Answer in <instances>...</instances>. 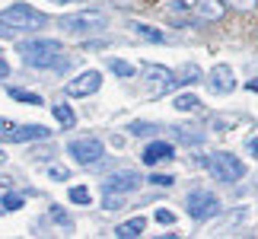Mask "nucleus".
<instances>
[{
	"mask_svg": "<svg viewBox=\"0 0 258 239\" xmlns=\"http://www.w3.org/2000/svg\"><path fill=\"white\" fill-rule=\"evenodd\" d=\"M0 207H7V211H19V207H23V198H19V195H7L4 201H0Z\"/></svg>",
	"mask_w": 258,
	"mask_h": 239,
	"instance_id": "obj_25",
	"label": "nucleus"
},
{
	"mask_svg": "<svg viewBox=\"0 0 258 239\" xmlns=\"http://www.w3.org/2000/svg\"><path fill=\"white\" fill-rule=\"evenodd\" d=\"M51 4H74V0H51Z\"/></svg>",
	"mask_w": 258,
	"mask_h": 239,
	"instance_id": "obj_33",
	"label": "nucleus"
},
{
	"mask_svg": "<svg viewBox=\"0 0 258 239\" xmlns=\"http://www.w3.org/2000/svg\"><path fill=\"white\" fill-rule=\"evenodd\" d=\"M198 80H201V67H198V64H185L182 74L175 77V83L178 86H191V83H198Z\"/></svg>",
	"mask_w": 258,
	"mask_h": 239,
	"instance_id": "obj_16",
	"label": "nucleus"
},
{
	"mask_svg": "<svg viewBox=\"0 0 258 239\" xmlns=\"http://www.w3.org/2000/svg\"><path fill=\"white\" fill-rule=\"evenodd\" d=\"M61 29L80 35V32H96V29H105V16L96 13V10H86V13H74L61 19Z\"/></svg>",
	"mask_w": 258,
	"mask_h": 239,
	"instance_id": "obj_6",
	"label": "nucleus"
},
{
	"mask_svg": "<svg viewBox=\"0 0 258 239\" xmlns=\"http://www.w3.org/2000/svg\"><path fill=\"white\" fill-rule=\"evenodd\" d=\"M144 178L134 172V169H118L112 172L102 182V192H115V195H127V192H137V185H141Z\"/></svg>",
	"mask_w": 258,
	"mask_h": 239,
	"instance_id": "obj_9",
	"label": "nucleus"
},
{
	"mask_svg": "<svg viewBox=\"0 0 258 239\" xmlns=\"http://www.w3.org/2000/svg\"><path fill=\"white\" fill-rule=\"evenodd\" d=\"M89 188H83V185H77V188H71V201L74 204H89Z\"/></svg>",
	"mask_w": 258,
	"mask_h": 239,
	"instance_id": "obj_21",
	"label": "nucleus"
},
{
	"mask_svg": "<svg viewBox=\"0 0 258 239\" xmlns=\"http://www.w3.org/2000/svg\"><path fill=\"white\" fill-rule=\"evenodd\" d=\"M175 150H172V144H166V141H153V144H147L144 147V153L141 159L147 166H156V163H166V159H172Z\"/></svg>",
	"mask_w": 258,
	"mask_h": 239,
	"instance_id": "obj_12",
	"label": "nucleus"
},
{
	"mask_svg": "<svg viewBox=\"0 0 258 239\" xmlns=\"http://www.w3.org/2000/svg\"><path fill=\"white\" fill-rule=\"evenodd\" d=\"M245 147H249L252 156H258V137H249V141H245Z\"/></svg>",
	"mask_w": 258,
	"mask_h": 239,
	"instance_id": "obj_31",
	"label": "nucleus"
},
{
	"mask_svg": "<svg viewBox=\"0 0 258 239\" xmlns=\"http://www.w3.org/2000/svg\"><path fill=\"white\" fill-rule=\"evenodd\" d=\"M172 131H175L178 141H185V144H201V134H191L188 128H172Z\"/></svg>",
	"mask_w": 258,
	"mask_h": 239,
	"instance_id": "obj_23",
	"label": "nucleus"
},
{
	"mask_svg": "<svg viewBox=\"0 0 258 239\" xmlns=\"http://www.w3.org/2000/svg\"><path fill=\"white\" fill-rule=\"evenodd\" d=\"M71 156L83 166H96L99 159L105 156V147H102V141H96V137H80V141L71 144Z\"/></svg>",
	"mask_w": 258,
	"mask_h": 239,
	"instance_id": "obj_7",
	"label": "nucleus"
},
{
	"mask_svg": "<svg viewBox=\"0 0 258 239\" xmlns=\"http://www.w3.org/2000/svg\"><path fill=\"white\" fill-rule=\"evenodd\" d=\"M160 128L156 125H147V122H134L131 125V134H137V137H147V134H156Z\"/></svg>",
	"mask_w": 258,
	"mask_h": 239,
	"instance_id": "obj_22",
	"label": "nucleus"
},
{
	"mask_svg": "<svg viewBox=\"0 0 258 239\" xmlns=\"http://www.w3.org/2000/svg\"><path fill=\"white\" fill-rule=\"evenodd\" d=\"M45 137H48L45 125H4L7 144H29V141H45Z\"/></svg>",
	"mask_w": 258,
	"mask_h": 239,
	"instance_id": "obj_8",
	"label": "nucleus"
},
{
	"mask_svg": "<svg viewBox=\"0 0 258 239\" xmlns=\"http://www.w3.org/2000/svg\"><path fill=\"white\" fill-rule=\"evenodd\" d=\"M249 89H255V93H258V80H252V83H249Z\"/></svg>",
	"mask_w": 258,
	"mask_h": 239,
	"instance_id": "obj_32",
	"label": "nucleus"
},
{
	"mask_svg": "<svg viewBox=\"0 0 258 239\" xmlns=\"http://www.w3.org/2000/svg\"><path fill=\"white\" fill-rule=\"evenodd\" d=\"M198 13L204 19H220L223 16V4L220 0H198Z\"/></svg>",
	"mask_w": 258,
	"mask_h": 239,
	"instance_id": "obj_15",
	"label": "nucleus"
},
{
	"mask_svg": "<svg viewBox=\"0 0 258 239\" xmlns=\"http://www.w3.org/2000/svg\"><path fill=\"white\" fill-rule=\"evenodd\" d=\"M10 96H13V99H19V102H29V105H42V96H38V93H26V89H13Z\"/></svg>",
	"mask_w": 258,
	"mask_h": 239,
	"instance_id": "obj_20",
	"label": "nucleus"
},
{
	"mask_svg": "<svg viewBox=\"0 0 258 239\" xmlns=\"http://www.w3.org/2000/svg\"><path fill=\"white\" fill-rule=\"evenodd\" d=\"M172 105L178 108V112H195V108L201 105V102H198V96H191V93H185V96H178V99H175Z\"/></svg>",
	"mask_w": 258,
	"mask_h": 239,
	"instance_id": "obj_19",
	"label": "nucleus"
},
{
	"mask_svg": "<svg viewBox=\"0 0 258 239\" xmlns=\"http://www.w3.org/2000/svg\"><path fill=\"white\" fill-rule=\"evenodd\" d=\"M0 23L10 26L13 32H23V29H42L45 26V13L32 10L29 4H13L10 10L0 13Z\"/></svg>",
	"mask_w": 258,
	"mask_h": 239,
	"instance_id": "obj_2",
	"label": "nucleus"
},
{
	"mask_svg": "<svg viewBox=\"0 0 258 239\" xmlns=\"http://www.w3.org/2000/svg\"><path fill=\"white\" fill-rule=\"evenodd\" d=\"M131 32L137 38H144V42H153V45L166 42V32H160V29H153V26H147V23H131Z\"/></svg>",
	"mask_w": 258,
	"mask_h": 239,
	"instance_id": "obj_13",
	"label": "nucleus"
},
{
	"mask_svg": "<svg viewBox=\"0 0 258 239\" xmlns=\"http://www.w3.org/2000/svg\"><path fill=\"white\" fill-rule=\"evenodd\" d=\"M19 54H23L26 67H54L64 51L61 42H54V38H29L19 45Z\"/></svg>",
	"mask_w": 258,
	"mask_h": 239,
	"instance_id": "obj_1",
	"label": "nucleus"
},
{
	"mask_svg": "<svg viewBox=\"0 0 258 239\" xmlns=\"http://www.w3.org/2000/svg\"><path fill=\"white\" fill-rule=\"evenodd\" d=\"M185 207H188V214H191L195 220H207V217L220 214V201H217V195L201 192V188H198V192H188Z\"/></svg>",
	"mask_w": 258,
	"mask_h": 239,
	"instance_id": "obj_5",
	"label": "nucleus"
},
{
	"mask_svg": "<svg viewBox=\"0 0 258 239\" xmlns=\"http://www.w3.org/2000/svg\"><path fill=\"white\" fill-rule=\"evenodd\" d=\"M207 86H211V93L226 96V93H233V89H236V77H233V71L226 64H217L214 71H211V77H207Z\"/></svg>",
	"mask_w": 258,
	"mask_h": 239,
	"instance_id": "obj_11",
	"label": "nucleus"
},
{
	"mask_svg": "<svg viewBox=\"0 0 258 239\" xmlns=\"http://www.w3.org/2000/svg\"><path fill=\"white\" fill-rule=\"evenodd\" d=\"M48 175H51V178H71V169H64V166H51V169H48Z\"/></svg>",
	"mask_w": 258,
	"mask_h": 239,
	"instance_id": "obj_29",
	"label": "nucleus"
},
{
	"mask_svg": "<svg viewBox=\"0 0 258 239\" xmlns=\"http://www.w3.org/2000/svg\"><path fill=\"white\" fill-rule=\"evenodd\" d=\"M99 86H102V74L99 71H83L80 77H74L71 83L64 86V93L74 96V99H83V96H93Z\"/></svg>",
	"mask_w": 258,
	"mask_h": 239,
	"instance_id": "obj_10",
	"label": "nucleus"
},
{
	"mask_svg": "<svg viewBox=\"0 0 258 239\" xmlns=\"http://www.w3.org/2000/svg\"><path fill=\"white\" fill-rule=\"evenodd\" d=\"M4 77H10V64H7L4 51H0V80H4Z\"/></svg>",
	"mask_w": 258,
	"mask_h": 239,
	"instance_id": "obj_30",
	"label": "nucleus"
},
{
	"mask_svg": "<svg viewBox=\"0 0 258 239\" xmlns=\"http://www.w3.org/2000/svg\"><path fill=\"white\" fill-rule=\"evenodd\" d=\"M108 67H112V74H118V77H134V74H137V67H134V64L118 61V57H112V61H108Z\"/></svg>",
	"mask_w": 258,
	"mask_h": 239,
	"instance_id": "obj_18",
	"label": "nucleus"
},
{
	"mask_svg": "<svg viewBox=\"0 0 258 239\" xmlns=\"http://www.w3.org/2000/svg\"><path fill=\"white\" fill-rule=\"evenodd\" d=\"M147 182H150V185H160V188H169V185L175 182V178H172V175H163V172H156V175H150V178H147Z\"/></svg>",
	"mask_w": 258,
	"mask_h": 239,
	"instance_id": "obj_26",
	"label": "nucleus"
},
{
	"mask_svg": "<svg viewBox=\"0 0 258 239\" xmlns=\"http://www.w3.org/2000/svg\"><path fill=\"white\" fill-rule=\"evenodd\" d=\"M144 226H147L144 217H134V220H127V223H121V226H115V236H118V239H134V236H141V233H144Z\"/></svg>",
	"mask_w": 258,
	"mask_h": 239,
	"instance_id": "obj_14",
	"label": "nucleus"
},
{
	"mask_svg": "<svg viewBox=\"0 0 258 239\" xmlns=\"http://www.w3.org/2000/svg\"><path fill=\"white\" fill-rule=\"evenodd\" d=\"M223 4H230V7L245 10V13H249V10H255V7H258V0H223Z\"/></svg>",
	"mask_w": 258,
	"mask_h": 239,
	"instance_id": "obj_27",
	"label": "nucleus"
},
{
	"mask_svg": "<svg viewBox=\"0 0 258 239\" xmlns=\"http://www.w3.org/2000/svg\"><path fill=\"white\" fill-rule=\"evenodd\" d=\"M105 211H118L121 207V195H115V192H105V201H102Z\"/></svg>",
	"mask_w": 258,
	"mask_h": 239,
	"instance_id": "obj_24",
	"label": "nucleus"
},
{
	"mask_svg": "<svg viewBox=\"0 0 258 239\" xmlns=\"http://www.w3.org/2000/svg\"><path fill=\"white\" fill-rule=\"evenodd\" d=\"M153 217H156V223H175V214H172V211H163V207H160Z\"/></svg>",
	"mask_w": 258,
	"mask_h": 239,
	"instance_id": "obj_28",
	"label": "nucleus"
},
{
	"mask_svg": "<svg viewBox=\"0 0 258 239\" xmlns=\"http://www.w3.org/2000/svg\"><path fill=\"white\" fill-rule=\"evenodd\" d=\"M54 118L61 122V128H74L77 125V115L71 112V105H67V102H57L54 105Z\"/></svg>",
	"mask_w": 258,
	"mask_h": 239,
	"instance_id": "obj_17",
	"label": "nucleus"
},
{
	"mask_svg": "<svg viewBox=\"0 0 258 239\" xmlns=\"http://www.w3.org/2000/svg\"><path fill=\"white\" fill-rule=\"evenodd\" d=\"M204 166L211 169V175L217 182H239L245 175V166L239 163V156H233V153H214V156L204 159Z\"/></svg>",
	"mask_w": 258,
	"mask_h": 239,
	"instance_id": "obj_3",
	"label": "nucleus"
},
{
	"mask_svg": "<svg viewBox=\"0 0 258 239\" xmlns=\"http://www.w3.org/2000/svg\"><path fill=\"white\" fill-rule=\"evenodd\" d=\"M144 77H147V96H153V99H160L166 96L169 89H175V74L172 71H166V67L160 64H147L144 67Z\"/></svg>",
	"mask_w": 258,
	"mask_h": 239,
	"instance_id": "obj_4",
	"label": "nucleus"
}]
</instances>
